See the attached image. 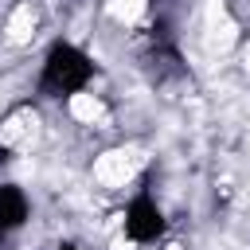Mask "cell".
I'll return each mask as SVG.
<instances>
[{
  "instance_id": "52a82bcc",
  "label": "cell",
  "mask_w": 250,
  "mask_h": 250,
  "mask_svg": "<svg viewBox=\"0 0 250 250\" xmlns=\"http://www.w3.org/2000/svg\"><path fill=\"white\" fill-rule=\"evenodd\" d=\"M109 250H137V242H133V238H125V234H117V238L109 242Z\"/></svg>"
},
{
  "instance_id": "7a4b0ae2",
  "label": "cell",
  "mask_w": 250,
  "mask_h": 250,
  "mask_svg": "<svg viewBox=\"0 0 250 250\" xmlns=\"http://www.w3.org/2000/svg\"><path fill=\"white\" fill-rule=\"evenodd\" d=\"M35 137H39V113H35L31 105H20V109H12V113L4 117V125H0V145H4V148L31 152Z\"/></svg>"
},
{
  "instance_id": "6da1fadb",
  "label": "cell",
  "mask_w": 250,
  "mask_h": 250,
  "mask_svg": "<svg viewBox=\"0 0 250 250\" xmlns=\"http://www.w3.org/2000/svg\"><path fill=\"white\" fill-rule=\"evenodd\" d=\"M141 164H145V152L133 148V145L105 148V152H98V160H94V184H102L105 191H121V188L137 176Z\"/></svg>"
},
{
  "instance_id": "3957f363",
  "label": "cell",
  "mask_w": 250,
  "mask_h": 250,
  "mask_svg": "<svg viewBox=\"0 0 250 250\" xmlns=\"http://www.w3.org/2000/svg\"><path fill=\"white\" fill-rule=\"evenodd\" d=\"M35 27H39V8H35V0H23V4H16L12 8V16L4 20V43L8 47H27L31 39H35Z\"/></svg>"
},
{
  "instance_id": "5b68a950",
  "label": "cell",
  "mask_w": 250,
  "mask_h": 250,
  "mask_svg": "<svg viewBox=\"0 0 250 250\" xmlns=\"http://www.w3.org/2000/svg\"><path fill=\"white\" fill-rule=\"evenodd\" d=\"M203 43H207V51L211 55H227L234 43H238V23H234V16H215V20H207L203 23Z\"/></svg>"
},
{
  "instance_id": "277c9868",
  "label": "cell",
  "mask_w": 250,
  "mask_h": 250,
  "mask_svg": "<svg viewBox=\"0 0 250 250\" xmlns=\"http://www.w3.org/2000/svg\"><path fill=\"white\" fill-rule=\"evenodd\" d=\"M66 113H70V121H78V125H98V129H109L105 105H102V98H98V94H90V90L70 94V98H66Z\"/></svg>"
},
{
  "instance_id": "8992f818",
  "label": "cell",
  "mask_w": 250,
  "mask_h": 250,
  "mask_svg": "<svg viewBox=\"0 0 250 250\" xmlns=\"http://www.w3.org/2000/svg\"><path fill=\"white\" fill-rule=\"evenodd\" d=\"M145 8H148V0H105L109 20L121 23V27H133V23L145 16Z\"/></svg>"
},
{
  "instance_id": "ba28073f",
  "label": "cell",
  "mask_w": 250,
  "mask_h": 250,
  "mask_svg": "<svg viewBox=\"0 0 250 250\" xmlns=\"http://www.w3.org/2000/svg\"><path fill=\"white\" fill-rule=\"evenodd\" d=\"M164 250H188V246H184V242H168Z\"/></svg>"
}]
</instances>
